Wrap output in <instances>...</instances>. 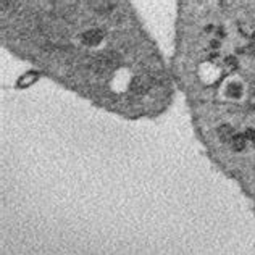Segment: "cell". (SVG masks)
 Instances as JSON below:
<instances>
[{"instance_id": "obj_1", "label": "cell", "mask_w": 255, "mask_h": 255, "mask_svg": "<svg viewBox=\"0 0 255 255\" xmlns=\"http://www.w3.org/2000/svg\"><path fill=\"white\" fill-rule=\"evenodd\" d=\"M152 87V78L149 75H139L132 79L131 83V91L134 94H139V96H142V94L149 92Z\"/></svg>"}, {"instance_id": "obj_2", "label": "cell", "mask_w": 255, "mask_h": 255, "mask_svg": "<svg viewBox=\"0 0 255 255\" xmlns=\"http://www.w3.org/2000/svg\"><path fill=\"white\" fill-rule=\"evenodd\" d=\"M104 31L102 29H89V31H86L84 34L81 36L83 39V42L86 45H99L100 42L104 41Z\"/></svg>"}, {"instance_id": "obj_3", "label": "cell", "mask_w": 255, "mask_h": 255, "mask_svg": "<svg viewBox=\"0 0 255 255\" xmlns=\"http://www.w3.org/2000/svg\"><path fill=\"white\" fill-rule=\"evenodd\" d=\"M217 132H218L220 140H221V142H225V144H230L231 140H233V137L236 136V129H234V128H233V126H230V125H223V126H220Z\"/></svg>"}, {"instance_id": "obj_4", "label": "cell", "mask_w": 255, "mask_h": 255, "mask_svg": "<svg viewBox=\"0 0 255 255\" xmlns=\"http://www.w3.org/2000/svg\"><path fill=\"white\" fill-rule=\"evenodd\" d=\"M230 145L233 147L234 150H238V152L244 150L246 147H247V137L244 136V134H239V132H236V136L233 137V140L230 142Z\"/></svg>"}, {"instance_id": "obj_5", "label": "cell", "mask_w": 255, "mask_h": 255, "mask_svg": "<svg viewBox=\"0 0 255 255\" xmlns=\"http://www.w3.org/2000/svg\"><path fill=\"white\" fill-rule=\"evenodd\" d=\"M241 94H243V86H241V84L233 83V84L228 86V96H230V97L238 99V97H241Z\"/></svg>"}, {"instance_id": "obj_6", "label": "cell", "mask_w": 255, "mask_h": 255, "mask_svg": "<svg viewBox=\"0 0 255 255\" xmlns=\"http://www.w3.org/2000/svg\"><path fill=\"white\" fill-rule=\"evenodd\" d=\"M244 136L247 137V142H251L255 147V129H247L244 132Z\"/></svg>"}, {"instance_id": "obj_7", "label": "cell", "mask_w": 255, "mask_h": 255, "mask_svg": "<svg viewBox=\"0 0 255 255\" xmlns=\"http://www.w3.org/2000/svg\"><path fill=\"white\" fill-rule=\"evenodd\" d=\"M251 47H252V52H254V55H255V32H254V36H252V42H251Z\"/></svg>"}]
</instances>
